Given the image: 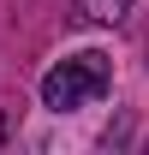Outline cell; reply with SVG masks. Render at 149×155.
<instances>
[{"mask_svg":"<svg viewBox=\"0 0 149 155\" xmlns=\"http://www.w3.org/2000/svg\"><path fill=\"white\" fill-rule=\"evenodd\" d=\"M6 137H12V114L0 107V149H6Z\"/></svg>","mask_w":149,"mask_h":155,"instance_id":"3957f363","label":"cell"},{"mask_svg":"<svg viewBox=\"0 0 149 155\" xmlns=\"http://www.w3.org/2000/svg\"><path fill=\"white\" fill-rule=\"evenodd\" d=\"M113 90V60L101 48H78V54L54 60L42 72V107L48 114H78V107H95V101Z\"/></svg>","mask_w":149,"mask_h":155,"instance_id":"6da1fadb","label":"cell"},{"mask_svg":"<svg viewBox=\"0 0 149 155\" xmlns=\"http://www.w3.org/2000/svg\"><path fill=\"white\" fill-rule=\"evenodd\" d=\"M78 12L95 18V24H119V18L131 12V0H78Z\"/></svg>","mask_w":149,"mask_h":155,"instance_id":"7a4b0ae2","label":"cell"}]
</instances>
